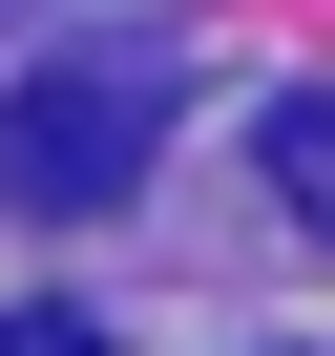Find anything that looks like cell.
<instances>
[{"label": "cell", "mask_w": 335, "mask_h": 356, "mask_svg": "<svg viewBox=\"0 0 335 356\" xmlns=\"http://www.w3.org/2000/svg\"><path fill=\"white\" fill-rule=\"evenodd\" d=\"M147 147H168V63H147V42H63L22 105H0V210L84 231V210L147 189Z\"/></svg>", "instance_id": "1"}, {"label": "cell", "mask_w": 335, "mask_h": 356, "mask_svg": "<svg viewBox=\"0 0 335 356\" xmlns=\"http://www.w3.org/2000/svg\"><path fill=\"white\" fill-rule=\"evenodd\" d=\"M272 210H293V231H335V84H314V105H272Z\"/></svg>", "instance_id": "2"}, {"label": "cell", "mask_w": 335, "mask_h": 356, "mask_svg": "<svg viewBox=\"0 0 335 356\" xmlns=\"http://www.w3.org/2000/svg\"><path fill=\"white\" fill-rule=\"evenodd\" d=\"M0 356H105V335H84L63 293H42V314H0Z\"/></svg>", "instance_id": "3"}]
</instances>
